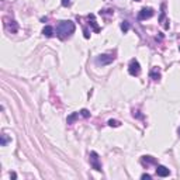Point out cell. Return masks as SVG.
I'll return each mask as SVG.
<instances>
[{"instance_id":"d6986e66","label":"cell","mask_w":180,"mask_h":180,"mask_svg":"<svg viewBox=\"0 0 180 180\" xmlns=\"http://www.w3.org/2000/svg\"><path fill=\"white\" fill-rule=\"evenodd\" d=\"M141 177H142V179H144V180H145V179H151V174H148V173H144V174H142Z\"/></svg>"},{"instance_id":"7a4b0ae2","label":"cell","mask_w":180,"mask_h":180,"mask_svg":"<svg viewBox=\"0 0 180 180\" xmlns=\"http://www.w3.org/2000/svg\"><path fill=\"white\" fill-rule=\"evenodd\" d=\"M89 160H90V166H92L95 170H97V172L101 170L100 158H99V155L96 154V152H90V155H89Z\"/></svg>"},{"instance_id":"9a60e30c","label":"cell","mask_w":180,"mask_h":180,"mask_svg":"<svg viewBox=\"0 0 180 180\" xmlns=\"http://www.w3.org/2000/svg\"><path fill=\"white\" fill-rule=\"evenodd\" d=\"M9 141H10V138L6 135V134H3V135H2V146H6Z\"/></svg>"},{"instance_id":"5b68a950","label":"cell","mask_w":180,"mask_h":180,"mask_svg":"<svg viewBox=\"0 0 180 180\" xmlns=\"http://www.w3.org/2000/svg\"><path fill=\"white\" fill-rule=\"evenodd\" d=\"M154 9H151V7H144V9L141 10V12L138 13V20H146V18H151L152 16H154Z\"/></svg>"},{"instance_id":"4fadbf2b","label":"cell","mask_w":180,"mask_h":180,"mask_svg":"<svg viewBox=\"0 0 180 180\" xmlns=\"http://www.w3.org/2000/svg\"><path fill=\"white\" fill-rule=\"evenodd\" d=\"M79 115H80V113H72V114L68 117V120H66V122H68V124H73V121H75V120H77V118H79Z\"/></svg>"},{"instance_id":"ba28073f","label":"cell","mask_w":180,"mask_h":180,"mask_svg":"<svg viewBox=\"0 0 180 180\" xmlns=\"http://www.w3.org/2000/svg\"><path fill=\"white\" fill-rule=\"evenodd\" d=\"M156 174L159 177H168L170 174V170H169L166 166H162V165H158L156 166Z\"/></svg>"},{"instance_id":"2e32d148","label":"cell","mask_w":180,"mask_h":180,"mask_svg":"<svg viewBox=\"0 0 180 180\" xmlns=\"http://www.w3.org/2000/svg\"><path fill=\"white\" fill-rule=\"evenodd\" d=\"M80 115H82L83 118H89L90 117V111L86 110V108H83V110H80Z\"/></svg>"},{"instance_id":"ffe728a7","label":"cell","mask_w":180,"mask_h":180,"mask_svg":"<svg viewBox=\"0 0 180 180\" xmlns=\"http://www.w3.org/2000/svg\"><path fill=\"white\" fill-rule=\"evenodd\" d=\"M134 117H138V118H142V115L139 114V111H135V110H134Z\"/></svg>"},{"instance_id":"8fae6325","label":"cell","mask_w":180,"mask_h":180,"mask_svg":"<svg viewBox=\"0 0 180 180\" xmlns=\"http://www.w3.org/2000/svg\"><path fill=\"white\" fill-rule=\"evenodd\" d=\"M87 18H89V21H90V25L93 27V30H95L96 33H99V31H100V27L97 25V24H96V20H95V14H89L87 16Z\"/></svg>"},{"instance_id":"277c9868","label":"cell","mask_w":180,"mask_h":180,"mask_svg":"<svg viewBox=\"0 0 180 180\" xmlns=\"http://www.w3.org/2000/svg\"><path fill=\"white\" fill-rule=\"evenodd\" d=\"M113 61H114V56L113 55H107V53H104V55H99L97 59H96V63L97 65H108V63H111Z\"/></svg>"},{"instance_id":"e0dca14e","label":"cell","mask_w":180,"mask_h":180,"mask_svg":"<svg viewBox=\"0 0 180 180\" xmlns=\"http://www.w3.org/2000/svg\"><path fill=\"white\" fill-rule=\"evenodd\" d=\"M120 124H121V122L117 121V120H110V121H108L110 127H120Z\"/></svg>"},{"instance_id":"44dd1931","label":"cell","mask_w":180,"mask_h":180,"mask_svg":"<svg viewBox=\"0 0 180 180\" xmlns=\"http://www.w3.org/2000/svg\"><path fill=\"white\" fill-rule=\"evenodd\" d=\"M177 134H179V136H180V127H179V130H177Z\"/></svg>"},{"instance_id":"8992f818","label":"cell","mask_w":180,"mask_h":180,"mask_svg":"<svg viewBox=\"0 0 180 180\" xmlns=\"http://www.w3.org/2000/svg\"><path fill=\"white\" fill-rule=\"evenodd\" d=\"M165 9H166V6H165V4H162V7H160L159 23H160V25H162L165 30H169V20H166V12H165Z\"/></svg>"},{"instance_id":"9c48e42d","label":"cell","mask_w":180,"mask_h":180,"mask_svg":"<svg viewBox=\"0 0 180 180\" xmlns=\"http://www.w3.org/2000/svg\"><path fill=\"white\" fill-rule=\"evenodd\" d=\"M149 76H151L152 80H159L160 79V69L158 68V66H154V68L151 69V72H149Z\"/></svg>"},{"instance_id":"ac0fdd59","label":"cell","mask_w":180,"mask_h":180,"mask_svg":"<svg viewBox=\"0 0 180 180\" xmlns=\"http://www.w3.org/2000/svg\"><path fill=\"white\" fill-rule=\"evenodd\" d=\"M62 6H63V7L71 6V0H62Z\"/></svg>"},{"instance_id":"52a82bcc","label":"cell","mask_w":180,"mask_h":180,"mask_svg":"<svg viewBox=\"0 0 180 180\" xmlns=\"http://www.w3.org/2000/svg\"><path fill=\"white\" fill-rule=\"evenodd\" d=\"M6 23H4V27L7 28V31L9 33H12V34H16L18 31V25H17V23H16L14 20H4Z\"/></svg>"},{"instance_id":"7402d4cb","label":"cell","mask_w":180,"mask_h":180,"mask_svg":"<svg viewBox=\"0 0 180 180\" xmlns=\"http://www.w3.org/2000/svg\"><path fill=\"white\" fill-rule=\"evenodd\" d=\"M136 2H139V0H136Z\"/></svg>"},{"instance_id":"3957f363","label":"cell","mask_w":180,"mask_h":180,"mask_svg":"<svg viewBox=\"0 0 180 180\" xmlns=\"http://www.w3.org/2000/svg\"><path fill=\"white\" fill-rule=\"evenodd\" d=\"M128 72L131 76H138L141 73V66H139V62L136 59H131L130 65H128Z\"/></svg>"},{"instance_id":"7c38bea8","label":"cell","mask_w":180,"mask_h":180,"mask_svg":"<svg viewBox=\"0 0 180 180\" xmlns=\"http://www.w3.org/2000/svg\"><path fill=\"white\" fill-rule=\"evenodd\" d=\"M42 34H44L45 37H48V38H51V37L53 35V28L51 25L44 27V30H42Z\"/></svg>"},{"instance_id":"5bb4252c","label":"cell","mask_w":180,"mask_h":180,"mask_svg":"<svg viewBox=\"0 0 180 180\" xmlns=\"http://www.w3.org/2000/svg\"><path fill=\"white\" fill-rule=\"evenodd\" d=\"M121 30H122V33H127L128 30H130V23H128V21H122L121 23Z\"/></svg>"},{"instance_id":"30bf717a","label":"cell","mask_w":180,"mask_h":180,"mask_svg":"<svg viewBox=\"0 0 180 180\" xmlns=\"http://www.w3.org/2000/svg\"><path fill=\"white\" fill-rule=\"evenodd\" d=\"M141 162H142V165H144V166L156 165V159H155V158H152V156H142Z\"/></svg>"},{"instance_id":"6da1fadb","label":"cell","mask_w":180,"mask_h":180,"mask_svg":"<svg viewBox=\"0 0 180 180\" xmlns=\"http://www.w3.org/2000/svg\"><path fill=\"white\" fill-rule=\"evenodd\" d=\"M75 24L72 21H59L56 25V35L61 39H66L68 37H71L75 33Z\"/></svg>"}]
</instances>
